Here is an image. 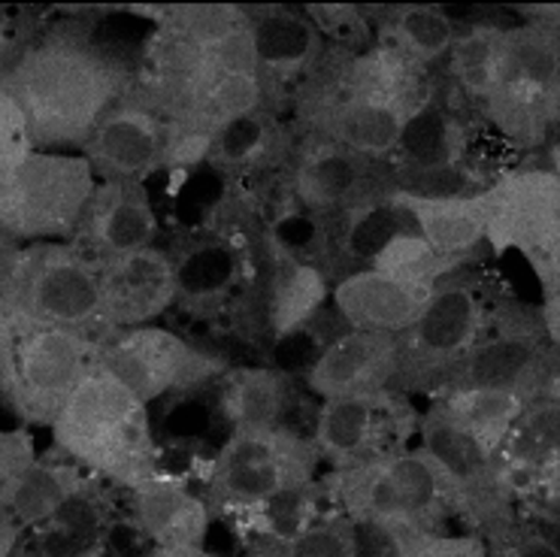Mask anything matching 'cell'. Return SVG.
Here are the masks:
<instances>
[{
  "mask_svg": "<svg viewBox=\"0 0 560 557\" xmlns=\"http://www.w3.org/2000/svg\"><path fill=\"white\" fill-rule=\"evenodd\" d=\"M125 58L94 39L89 27L58 25L39 34L0 73L25 116L39 152H82L101 118L131 91Z\"/></svg>",
  "mask_w": 560,
  "mask_h": 557,
  "instance_id": "6da1fadb",
  "label": "cell"
},
{
  "mask_svg": "<svg viewBox=\"0 0 560 557\" xmlns=\"http://www.w3.org/2000/svg\"><path fill=\"white\" fill-rule=\"evenodd\" d=\"M428 97L424 67L412 65L385 43L339 73L318 101L313 121L327 143L361 161H376L394 155L406 121Z\"/></svg>",
  "mask_w": 560,
  "mask_h": 557,
  "instance_id": "7a4b0ae2",
  "label": "cell"
},
{
  "mask_svg": "<svg viewBox=\"0 0 560 557\" xmlns=\"http://www.w3.org/2000/svg\"><path fill=\"white\" fill-rule=\"evenodd\" d=\"M55 452L125 488L158 469V442L145 406L104 363H94L52 421Z\"/></svg>",
  "mask_w": 560,
  "mask_h": 557,
  "instance_id": "3957f363",
  "label": "cell"
},
{
  "mask_svg": "<svg viewBox=\"0 0 560 557\" xmlns=\"http://www.w3.org/2000/svg\"><path fill=\"white\" fill-rule=\"evenodd\" d=\"M318 481L327 506L366 531H440L443 521L464 519L452 481L421 445L330 469Z\"/></svg>",
  "mask_w": 560,
  "mask_h": 557,
  "instance_id": "277c9868",
  "label": "cell"
},
{
  "mask_svg": "<svg viewBox=\"0 0 560 557\" xmlns=\"http://www.w3.org/2000/svg\"><path fill=\"white\" fill-rule=\"evenodd\" d=\"M97 355L101 337L39 322L0 300V401L22 425L52 428Z\"/></svg>",
  "mask_w": 560,
  "mask_h": 557,
  "instance_id": "5b68a950",
  "label": "cell"
},
{
  "mask_svg": "<svg viewBox=\"0 0 560 557\" xmlns=\"http://www.w3.org/2000/svg\"><path fill=\"white\" fill-rule=\"evenodd\" d=\"M485 243L497 258L518 252L536 272L546 306V337L558 346L560 179L555 170H509L485 188Z\"/></svg>",
  "mask_w": 560,
  "mask_h": 557,
  "instance_id": "8992f818",
  "label": "cell"
},
{
  "mask_svg": "<svg viewBox=\"0 0 560 557\" xmlns=\"http://www.w3.org/2000/svg\"><path fill=\"white\" fill-rule=\"evenodd\" d=\"M482 109L512 143L539 146L546 140L560 109L558 25H506Z\"/></svg>",
  "mask_w": 560,
  "mask_h": 557,
  "instance_id": "52a82bcc",
  "label": "cell"
},
{
  "mask_svg": "<svg viewBox=\"0 0 560 557\" xmlns=\"http://www.w3.org/2000/svg\"><path fill=\"white\" fill-rule=\"evenodd\" d=\"M318 464L313 440L285 425L231 430L209 464V512L234 519L273 494L313 481Z\"/></svg>",
  "mask_w": 560,
  "mask_h": 557,
  "instance_id": "ba28073f",
  "label": "cell"
},
{
  "mask_svg": "<svg viewBox=\"0 0 560 557\" xmlns=\"http://www.w3.org/2000/svg\"><path fill=\"white\" fill-rule=\"evenodd\" d=\"M92 164L79 152H39L0 179V231L19 243L77 236L92 204Z\"/></svg>",
  "mask_w": 560,
  "mask_h": 557,
  "instance_id": "9c48e42d",
  "label": "cell"
},
{
  "mask_svg": "<svg viewBox=\"0 0 560 557\" xmlns=\"http://www.w3.org/2000/svg\"><path fill=\"white\" fill-rule=\"evenodd\" d=\"M0 300L39 322L106 337L97 260L77 243H25L7 286L0 288Z\"/></svg>",
  "mask_w": 560,
  "mask_h": 557,
  "instance_id": "30bf717a",
  "label": "cell"
},
{
  "mask_svg": "<svg viewBox=\"0 0 560 557\" xmlns=\"http://www.w3.org/2000/svg\"><path fill=\"white\" fill-rule=\"evenodd\" d=\"M97 363L149 406L164 394H185L222 379L224 361L167 327L143 324L101 337Z\"/></svg>",
  "mask_w": 560,
  "mask_h": 557,
  "instance_id": "8fae6325",
  "label": "cell"
},
{
  "mask_svg": "<svg viewBox=\"0 0 560 557\" xmlns=\"http://www.w3.org/2000/svg\"><path fill=\"white\" fill-rule=\"evenodd\" d=\"M482 291L464 276H445L416 324L400 334V376L409 382H443L476 343L488 337Z\"/></svg>",
  "mask_w": 560,
  "mask_h": 557,
  "instance_id": "7c38bea8",
  "label": "cell"
},
{
  "mask_svg": "<svg viewBox=\"0 0 560 557\" xmlns=\"http://www.w3.org/2000/svg\"><path fill=\"white\" fill-rule=\"evenodd\" d=\"M418 430L412 406L394 391L322 401L313 430V449L330 469L364 464L382 454L409 449Z\"/></svg>",
  "mask_w": 560,
  "mask_h": 557,
  "instance_id": "4fadbf2b",
  "label": "cell"
},
{
  "mask_svg": "<svg viewBox=\"0 0 560 557\" xmlns=\"http://www.w3.org/2000/svg\"><path fill=\"white\" fill-rule=\"evenodd\" d=\"M418 445L430 454V461L443 469L445 479L464 503V521L476 533H491L503 521L512 519V500L500 488L494 473V454L485 452L457 421L443 413L440 403L418 418Z\"/></svg>",
  "mask_w": 560,
  "mask_h": 557,
  "instance_id": "5bb4252c",
  "label": "cell"
},
{
  "mask_svg": "<svg viewBox=\"0 0 560 557\" xmlns=\"http://www.w3.org/2000/svg\"><path fill=\"white\" fill-rule=\"evenodd\" d=\"M546 330L506 327L482 337L440 382L445 388H500L522 394L524 401L558 397L555 394V343Z\"/></svg>",
  "mask_w": 560,
  "mask_h": 557,
  "instance_id": "9a60e30c",
  "label": "cell"
},
{
  "mask_svg": "<svg viewBox=\"0 0 560 557\" xmlns=\"http://www.w3.org/2000/svg\"><path fill=\"white\" fill-rule=\"evenodd\" d=\"M560 464L558 397L530 401L494 452V473L509 500L555 512Z\"/></svg>",
  "mask_w": 560,
  "mask_h": 557,
  "instance_id": "2e32d148",
  "label": "cell"
},
{
  "mask_svg": "<svg viewBox=\"0 0 560 557\" xmlns=\"http://www.w3.org/2000/svg\"><path fill=\"white\" fill-rule=\"evenodd\" d=\"M445 276L452 272L364 267L337 282L330 298L349 330L400 337L416 324Z\"/></svg>",
  "mask_w": 560,
  "mask_h": 557,
  "instance_id": "e0dca14e",
  "label": "cell"
},
{
  "mask_svg": "<svg viewBox=\"0 0 560 557\" xmlns=\"http://www.w3.org/2000/svg\"><path fill=\"white\" fill-rule=\"evenodd\" d=\"M170 125L155 109L125 94L94 128L79 155L94 170V179L125 182L152 176L167 167Z\"/></svg>",
  "mask_w": 560,
  "mask_h": 557,
  "instance_id": "ac0fdd59",
  "label": "cell"
},
{
  "mask_svg": "<svg viewBox=\"0 0 560 557\" xmlns=\"http://www.w3.org/2000/svg\"><path fill=\"white\" fill-rule=\"evenodd\" d=\"M97 286L106 334L152 324L179 298L176 264L155 246L97 260Z\"/></svg>",
  "mask_w": 560,
  "mask_h": 557,
  "instance_id": "d6986e66",
  "label": "cell"
},
{
  "mask_svg": "<svg viewBox=\"0 0 560 557\" xmlns=\"http://www.w3.org/2000/svg\"><path fill=\"white\" fill-rule=\"evenodd\" d=\"M400 376V339L392 334L349 330L330 339L306 367V388L322 401L392 388Z\"/></svg>",
  "mask_w": 560,
  "mask_h": 557,
  "instance_id": "ffe728a7",
  "label": "cell"
},
{
  "mask_svg": "<svg viewBox=\"0 0 560 557\" xmlns=\"http://www.w3.org/2000/svg\"><path fill=\"white\" fill-rule=\"evenodd\" d=\"M155 236L158 216L145 182L125 179L97 182L73 243L85 248L94 260H104L149 248Z\"/></svg>",
  "mask_w": 560,
  "mask_h": 557,
  "instance_id": "44dd1931",
  "label": "cell"
},
{
  "mask_svg": "<svg viewBox=\"0 0 560 557\" xmlns=\"http://www.w3.org/2000/svg\"><path fill=\"white\" fill-rule=\"evenodd\" d=\"M392 200L404 209L421 243L448 264H464L469 252L485 243V192L476 195H421L392 192Z\"/></svg>",
  "mask_w": 560,
  "mask_h": 557,
  "instance_id": "7402d4cb",
  "label": "cell"
},
{
  "mask_svg": "<svg viewBox=\"0 0 560 557\" xmlns=\"http://www.w3.org/2000/svg\"><path fill=\"white\" fill-rule=\"evenodd\" d=\"M131 509L137 527L155 548L164 545H203L209 533L207 497L191 491L183 479L155 473L131 488Z\"/></svg>",
  "mask_w": 560,
  "mask_h": 557,
  "instance_id": "603a6c76",
  "label": "cell"
},
{
  "mask_svg": "<svg viewBox=\"0 0 560 557\" xmlns=\"http://www.w3.org/2000/svg\"><path fill=\"white\" fill-rule=\"evenodd\" d=\"M467 146L464 121L448 106L428 97L406 121L394 155L400 158V167L416 176H440L464 161Z\"/></svg>",
  "mask_w": 560,
  "mask_h": 557,
  "instance_id": "cb8c5ba5",
  "label": "cell"
},
{
  "mask_svg": "<svg viewBox=\"0 0 560 557\" xmlns=\"http://www.w3.org/2000/svg\"><path fill=\"white\" fill-rule=\"evenodd\" d=\"M248 22L258 46L261 73L267 70L276 79H294L318 53L322 37L303 13L285 7H267L248 13Z\"/></svg>",
  "mask_w": 560,
  "mask_h": 557,
  "instance_id": "d4e9b609",
  "label": "cell"
},
{
  "mask_svg": "<svg viewBox=\"0 0 560 557\" xmlns=\"http://www.w3.org/2000/svg\"><path fill=\"white\" fill-rule=\"evenodd\" d=\"M361 185H364V161L327 140L313 146L294 170V195L303 207L315 212L346 207L361 195Z\"/></svg>",
  "mask_w": 560,
  "mask_h": 557,
  "instance_id": "484cf974",
  "label": "cell"
},
{
  "mask_svg": "<svg viewBox=\"0 0 560 557\" xmlns=\"http://www.w3.org/2000/svg\"><path fill=\"white\" fill-rule=\"evenodd\" d=\"M327 503L322 481L313 479L306 485H294L285 491L267 497L264 503L252 506L246 512L234 515L240 531L248 533L252 539H264V543L288 545L298 539L300 533H306L315 521L322 519V506Z\"/></svg>",
  "mask_w": 560,
  "mask_h": 557,
  "instance_id": "4316f807",
  "label": "cell"
},
{
  "mask_svg": "<svg viewBox=\"0 0 560 557\" xmlns=\"http://www.w3.org/2000/svg\"><path fill=\"white\" fill-rule=\"evenodd\" d=\"M443 413L467 430L485 452H497L515 418L527 406L522 394L500 388H445L440 391Z\"/></svg>",
  "mask_w": 560,
  "mask_h": 557,
  "instance_id": "83f0119b",
  "label": "cell"
},
{
  "mask_svg": "<svg viewBox=\"0 0 560 557\" xmlns=\"http://www.w3.org/2000/svg\"><path fill=\"white\" fill-rule=\"evenodd\" d=\"M285 379L270 367H243L222 376V415L231 430L273 428L285 409Z\"/></svg>",
  "mask_w": 560,
  "mask_h": 557,
  "instance_id": "f1b7e54d",
  "label": "cell"
},
{
  "mask_svg": "<svg viewBox=\"0 0 560 557\" xmlns=\"http://www.w3.org/2000/svg\"><path fill=\"white\" fill-rule=\"evenodd\" d=\"M79 485H82V467L73 461H65V464L34 461L25 479L15 488L10 512L22 527H34L39 521L52 519L58 509H65L77 497Z\"/></svg>",
  "mask_w": 560,
  "mask_h": 557,
  "instance_id": "f546056e",
  "label": "cell"
},
{
  "mask_svg": "<svg viewBox=\"0 0 560 557\" xmlns=\"http://www.w3.org/2000/svg\"><path fill=\"white\" fill-rule=\"evenodd\" d=\"M457 27L443 7H400L388 19V43L412 65L430 67L448 55Z\"/></svg>",
  "mask_w": 560,
  "mask_h": 557,
  "instance_id": "4dcf8cb0",
  "label": "cell"
},
{
  "mask_svg": "<svg viewBox=\"0 0 560 557\" xmlns=\"http://www.w3.org/2000/svg\"><path fill=\"white\" fill-rule=\"evenodd\" d=\"M503 31H506V25H497V22H469L445 55L455 82L476 104H482L485 94L491 89Z\"/></svg>",
  "mask_w": 560,
  "mask_h": 557,
  "instance_id": "1f68e13d",
  "label": "cell"
},
{
  "mask_svg": "<svg viewBox=\"0 0 560 557\" xmlns=\"http://www.w3.org/2000/svg\"><path fill=\"white\" fill-rule=\"evenodd\" d=\"M140 13L155 22V31L183 39L197 49H207L228 34H234L236 27L248 25V10L231 3H185V7H161Z\"/></svg>",
  "mask_w": 560,
  "mask_h": 557,
  "instance_id": "d6a6232c",
  "label": "cell"
},
{
  "mask_svg": "<svg viewBox=\"0 0 560 557\" xmlns=\"http://www.w3.org/2000/svg\"><path fill=\"white\" fill-rule=\"evenodd\" d=\"M327 298L325 276L310 267L291 260L285 270L279 272L273 286V300H270V324L279 339L288 334H298L303 324L310 322L315 310H322Z\"/></svg>",
  "mask_w": 560,
  "mask_h": 557,
  "instance_id": "836d02e7",
  "label": "cell"
},
{
  "mask_svg": "<svg viewBox=\"0 0 560 557\" xmlns=\"http://www.w3.org/2000/svg\"><path fill=\"white\" fill-rule=\"evenodd\" d=\"M404 231H412V224L404 216V209L397 207L388 195L385 200H370V204H361L354 209L346 236H342V248H349L352 255L370 264L394 236L404 234Z\"/></svg>",
  "mask_w": 560,
  "mask_h": 557,
  "instance_id": "e575fe53",
  "label": "cell"
},
{
  "mask_svg": "<svg viewBox=\"0 0 560 557\" xmlns=\"http://www.w3.org/2000/svg\"><path fill=\"white\" fill-rule=\"evenodd\" d=\"M382 536L392 557H488L485 536L476 531H392Z\"/></svg>",
  "mask_w": 560,
  "mask_h": 557,
  "instance_id": "d590c367",
  "label": "cell"
},
{
  "mask_svg": "<svg viewBox=\"0 0 560 557\" xmlns=\"http://www.w3.org/2000/svg\"><path fill=\"white\" fill-rule=\"evenodd\" d=\"M285 552L288 557H366L358 527L337 509L325 512L310 531L288 543Z\"/></svg>",
  "mask_w": 560,
  "mask_h": 557,
  "instance_id": "8d00e7d4",
  "label": "cell"
},
{
  "mask_svg": "<svg viewBox=\"0 0 560 557\" xmlns=\"http://www.w3.org/2000/svg\"><path fill=\"white\" fill-rule=\"evenodd\" d=\"M488 557H560L551 531H542L539 521H503L500 527L485 533Z\"/></svg>",
  "mask_w": 560,
  "mask_h": 557,
  "instance_id": "74e56055",
  "label": "cell"
},
{
  "mask_svg": "<svg viewBox=\"0 0 560 557\" xmlns=\"http://www.w3.org/2000/svg\"><path fill=\"white\" fill-rule=\"evenodd\" d=\"M234 276V258L231 252L219 243L203 246L195 252L191 258L185 260L183 267H176V279H179V294L183 291H195V294H215L219 288H224Z\"/></svg>",
  "mask_w": 560,
  "mask_h": 557,
  "instance_id": "f35d334b",
  "label": "cell"
},
{
  "mask_svg": "<svg viewBox=\"0 0 560 557\" xmlns=\"http://www.w3.org/2000/svg\"><path fill=\"white\" fill-rule=\"evenodd\" d=\"M264 146H267V128L255 113V116L240 118L234 125L219 130L212 140V149H209V158L215 164H248L264 155Z\"/></svg>",
  "mask_w": 560,
  "mask_h": 557,
  "instance_id": "ab89813d",
  "label": "cell"
},
{
  "mask_svg": "<svg viewBox=\"0 0 560 557\" xmlns=\"http://www.w3.org/2000/svg\"><path fill=\"white\" fill-rule=\"evenodd\" d=\"M37 461L34 437L25 428L0 430V509H10L19 481Z\"/></svg>",
  "mask_w": 560,
  "mask_h": 557,
  "instance_id": "60d3db41",
  "label": "cell"
},
{
  "mask_svg": "<svg viewBox=\"0 0 560 557\" xmlns=\"http://www.w3.org/2000/svg\"><path fill=\"white\" fill-rule=\"evenodd\" d=\"M37 146L31 143L25 116L19 113L15 101L0 89V179L25 161Z\"/></svg>",
  "mask_w": 560,
  "mask_h": 557,
  "instance_id": "b9f144b4",
  "label": "cell"
},
{
  "mask_svg": "<svg viewBox=\"0 0 560 557\" xmlns=\"http://www.w3.org/2000/svg\"><path fill=\"white\" fill-rule=\"evenodd\" d=\"M303 15L310 19L318 31V37L322 34H330V37L337 39H354L364 34L366 19L364 13L358 10V7H306Z\"/></svg>",
  "mask_w": 560,
  "mask_h": 557,
  "instance_id": "7bdbcfd3",
  "label": "cell"
},
{
  "mask_svg": "<svg viewBox=\"0 0 560 557\" xmlns=\"http://www.w3.org/2000/svg\"><path fill=\"white\" fill-rule=\"evenodd\" d=\"M31 43V13L19 7H0V73L13 65Z\"/></svg>",
  "mask_w": 560,
  "mask_h": 557,
  "instance_id": "ee69618b",
  "label": "cell"
},
{
  "mask_svg": "<svg viewBox=\"0 0 560 557\" xmlns=\"http://www.w3.org/2000/svg\"><path fill=\"white\" fill-rule=\"evenodd\" d=\"M19 536H22V524L15 521L10 509H0V557L13 555V548L19 545Z\"/></svg>",
  "mask_w": 560,
  "mask_h": 557,
  "instance_id": "f6af8a7d",
  "label": "cell"
},
{
  "mask_svg": "<svg viewBox=\"0 0 560 557\" xmlns=\"http://www.w3.org/2000/svg\"><path fill=\"white\" fill-rule=\"evenodd\" d=\"M22 246H25V243H19V240H13V236L0 231V288L7 286V279H10V272H13V264L15 258H19Z\"/></svg>",
  "mask_w": 560,
  "mask_h": 557,
  "instance_id": "bcb514c9",
  "label": "cell"
},
{
  "mask_svg": "<svg viewBox=\"0 0 560 557\" xmlns=\"http://www.w3.org/2000/svg\"><path fill=\"white\" fill-rule=\"evenodd\" d=\"M149 557H215V555L207 552L203 545H164V548H155Z\"/></svg>",
  "mask_w": 560,
  "mask_h": 557,
  "instance_id": "7dc6e473",
  "label": "cell"
},
{
  "mask_svg": "<svg viewBox=\"0 0 560 557\" xmlns=\"http://www.w3.org/2000/svg\"><path fill=\"white\" fill-rule=\"evenodd\" d=\"M246 557H288L285 545L264 543V539H252L246 548Z\"/></svg>",
  "mask_w": 560,
  "mask_h": 557,
  "instance_id": "c3c4849f",
  "label": "cell"
},
{
  "mask_svg": "<svg viewBox=\"0 0 560 557\" xmlns=\"http://www.w3.org/2000/svg\"><path fill=\"white\" fill-rule=\"evenodd\" d=\"M61 557H104V545H89V548H82V552H73V555Z\"/></svg>",
  "mask_w": 560,
  "mask_h": 557,
  "instance_id": "681fc988",
  "label": "cell"
}]
</instances>
